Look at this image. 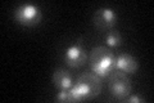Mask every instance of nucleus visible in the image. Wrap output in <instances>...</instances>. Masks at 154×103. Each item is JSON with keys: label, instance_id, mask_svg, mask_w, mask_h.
<instances>
[{"label": "nucleus", "instance_id": "1", "mask_svg": "<svg viewBox=\"0 0 154 103\" xmlns=\"http://www.w3.org/2000/svg\"><path fill=\"white\" fill-rule=\"evenodd\" d=\"M102 79L94 72H84L69 88V102H84L98 97L102 92Z\"/></svg>", "mask_w": 154, "mask_h": 103}, {"label": "nucleus", "instance_id": "2", "mask_svg": "<svg viewBox=\"0 0 154 103\" xmlns=\"http://www.w3.org/2000/svg\"><path fill=\"white\" fill-rule=\"evenodd\" d=\"M116 54L107 45H99L93 48L89 54L90 71L98 75L100 79L107 77L114 71Z\"/></svg>", "mask_w": 154, "mask_h": 103}, {"label": "nucleus", "instance_id": "3", "mask_svg": "<svg viewBox=\"0 0 154 103\" xmlns=\"http://www.w3.org/2000/svg\"><path fill=\"white\" fill-rule=\"evenodd\" d=\"M108 79H109L108 88H109V93L112 97H114L118 101H123L125 98L130 95V93L132 90V84H131L130 75L114 70L108 76Z\"/></svg>", "mask_w": 154, "mask_h": 103}, {"label": "nucleus", "instance_id": "4", "mask_svg": "<svg viewBox=\"0 0 154 103\" xmlns=\"http://www.w3.org/2000/svg\"><path fill=\"white\" fill-rule=\"evenodd\" d=\"M14 19L22 26L33 27L41 22L42 12L37 4L22 3L14 9Z\"/></svg>", "mask_w": 154, "mask_h": 103}, {"label": "nucleus", "instance_id": "5", "mask_svg": "<svg viewBox=\"0 0 154 103\" xmlns=\"http://www.w3.org/2000/svg\"><path fill=\"white\" fill-rule=\"evenodd\" d=\"M63 58L66 65L71 68H79L84 66L88 61V52L85 49L84 43L81 40H77L69 47H67Z\"/></svg>", "mask_w": 154, "mask_h": 103}, {"label": "nucleus", "instance_id": "6", "mask_svg": "<svg viewBox=\"0 0 154 103\" xmlns=\"http://www.w3.org/2000/svg\"><path fill=\"white\" fill-rule=\"evenodd\" d=\"M117 13L109 7H100L94 12L93 22L96 28L102 31H109L117 24Z\"/></svg>", "mask_w": 154, "mask_h": 103}, {"label": "nucleus", "instance_id": "7", "mask_svg": "<svg viewBox=\"0 0 154 103\" xmlns=\"http://www.w3.org/2000/svg\"><path fill=\"white\" fill-rule=\"evenodd\" d=\"M139 68V63L136 58L128 53H121V54L116 56L114 61V70L125 72L127 75H134Z\"/></svg>", "mask_w": 154, "mask_h": 103}, {"label": "nucleus", "instance_id": "8", "mask_svg": "<svg viewBox=\"0 0 154 103\" xmlns=\"http://www.w3.org/2000/svg\"><path fill=\"white\" fill-rule=\"evenodd\" d=\"M53 84H54V86L58 90L69 89V88L73 85V79H72L71 72H68L63 67L57 68L54 73H53Z\"/></svg>", "mask_w": 154, "mask_h": 103}, {"label": "nucleus", "instance_id": "9", "mask_svg": "<svg viewBox=\"0 0 154 103\" xmlns=\"http://www.w3.org/2000/svg\"><path fill=\"white\" fill-rule=\"evenodd\" d=\"M122 44V36L118 30L112 28L105 34V45L108 48H117Z\"/></svg>", "mask_w": 154, "mask_h": 103}, {"label": "nucleus", "instance_id": "10", "mask_svg": "<svg viewBox=\"0 0 154 103\" xmlns=\"http://www.w3.org/2000/svg\"><path fill=\"white\" fill-rule=\"evenodd\" d=\"M57 102H69V89H59L55 94Z\"/></svg>", "mask_w": 154, "mask_h": 103}, {"label": "nucleus", "instance_id": "11", "mask_svg": "<svg viewBox=\"0 0 154 103\" xmlns=\"http://www.w3.org/2000/svg\"><path fill=\"white\" fill-rule=\"evenodd\" d=\"M123 102H126V103H144L145 99L140 95H128V97L125 98Z\"/></svg>", "mask_w": 154, "mask_h": 103}]
</instances>
